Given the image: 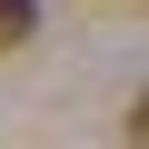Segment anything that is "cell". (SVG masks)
Returning a JSON list of instances; mask_svg holds the SVG:
<instances>
[{"instance_id": "6da1fadb", "label": "cell", "mask_w": 149, "mask_h": 149, "mask_svg": "<svg viewBox=\"0 0 149 149\" xmlns=\"http://www.w3.org/2000/svg\"><path fill=\"white\" fill-rule=\"evenodd\" d=\"M30 30H40V10H30V0H0V50H20Z\"/></svg>"}, {"instance_id": "7a4b0ae2", "label": "cell", "mask_w": 149, "mask_h": 149, "mask_svg": "<svg viewBox=\"0 0 149 149\" xmlns=\"http://www.w3.org/2000/svg\"><path fill=\"white\" fill-rule=\"evenodd\" d=\"M129 139H139V149H149V90H139V109H129Z\"/></svg>"}]
</instances>
